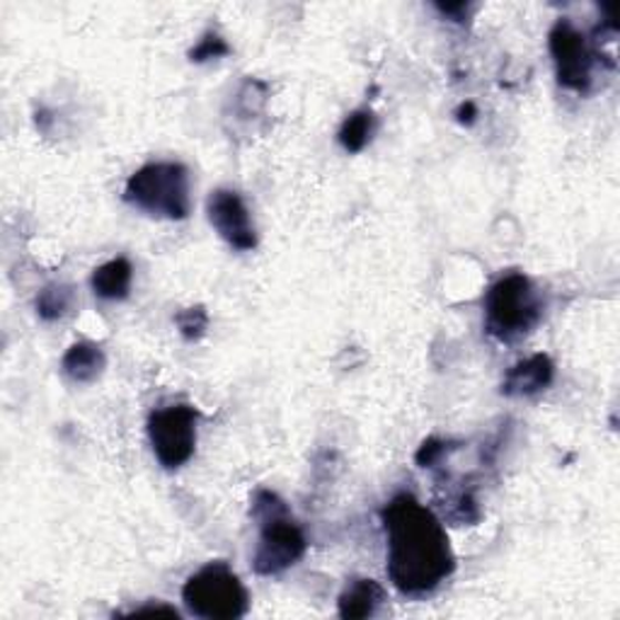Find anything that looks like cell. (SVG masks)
<instances>
[{"label": "cell", "instance_id": "cell-1", "mask_svg": "<svg viewBox=\"0 0 620 620\" xmlns=\"http://www.w3.org/2000/svg\"><path fill=\"white\" fill-rule=\"evenodd\" d=\"M388 540V577L405 597H426L456 570V555L442 519L410 493L381 509Z\"/></svg>", "mask_w": 620, "mask_h": 620}, {"label": "cell", "instance_id": "cell-2", "mask_svg": "<svg viewBox=\"0 0 620 620\" xmlns=\"http://www.w3.org/2000/svg\"><path fill=\"white\" fill-rule=\"evenodd\" d=\"M250 516L260 528V538H257V548L252 552V570L257 575H281L303 558L308 548L303 528L293 519L289 504L277 493L257 489Z\"/></svg>", "mask_w": 620, "mask_h": 620}, {"label": "cell", "instance_id": "cell-3", "mask_svg": "<svg viewBox=\"0 0 620 620\" xmlns=\"http://www.w3.org/2000/svg\"><path fill=\"white\" fill-rule=\"evenodd\" d=\"M485 330L502 344H514L531 334L546 313L536 283L521 271L499 277L485 293Z\"/></svg>", "mask_w": 620, "mask_h": 620}, {"label": "cell", "instance_id": "cell-4", "mask_svg": "<svg viewBox=\"0 0 620 620\" xmlns=\"http://www.w3.org/2000/svg\"><path fill=\"white\" fill-rule=\"evenodd\" d=\"M124 199L151 216L185 221L192 211L189 170L175 161L146 163L126 179Z\"/></svg>", "mask_w": 620, "mask_h": 620}, {"label": "cell", "instance_id": "cell-5", "mask_svg": "<svg viewBox=\"0 0 620 620\" xmlns=\"http://www.w3.org/2000/svg\"><path fill=\"white\" fill-rule=\"evenodd\" d=\"M187 611L204 620H236L250 609L248 589L226 562H209L183 587Z\"/></svg>", "mask_w": 620, "mask_h": 620}, {"label": "cell", "instance_id": "cell-6", "mask_svg": "<svg viewBox=\"0 0 620 620\" xmlns=\"http://www.w3.org/2000/svg\"><path fill=\"white\" fill-rule=\"evenodd\" d=\"M199 412L192 405H170L153 410L148 417V438L153 454L167 471L183 468L197 448Z\"/></svg>", "mask_w": 620, "mask_h": 620}, {"label": "cell", "instance_id": "cell-7", "mask_svg": "<svg viewBox=\"0 0 620 620\" xmlns=\"http://www.w3.org/2000/svg\"><path fill=\"white\" fill-rule=\"evenodd\" d=\"M548 46L558 83L565 90H572V93L589 95L593 87V66H597L599 54L589 44L587 34L579 32L572 20L560 18L548 34Z\"/></svg>", "mask_w": 620, "mask_h": 620}, {"label": "cell", "instance_id": "cell-8", "mask_svg": "<svg viewBox=\"0 0 620 620\" xmlns=\"http://www.w3.org/2000/svg\"><path fill=\"white\" fill-rule=\"evenodd\" d=\"M206 216L232 250L250 252L257 248V230L252 224L250 209L242 197L232 189H214L206 199Z\"/></svg>", "mask_w": 620, "mask_h": 620}, {"label": "cell", "instance_id": "cell-9", "mask_svg": "<svg viewBox=\"0 0 620 620\" xmlns=\"http://www.w3.org/2000/svg\"><path fill=\"white\" fill-rule=\"evenodd\" d=\"M555 381V364L548 354H534L514 364L502 381V395L536 397Z\"/></svg>", "mask_w": 620, "mask_h": 620}, {"label": "cell", "instance_id": "cell-10", "mask_svg": "<svg viewBox=\"0 0 620 620\" xmlns=\"http://www.w3.org/2000/svg\"><path fill=\"white\" fill-rule=\"evenodd\" d=\"M385 591L373 579H364L356 577L349 581L344 587V591L340 593L338 599V611L342 618L347 620H359V618H373L379 616L383 603H385Z\"/></svg>", "mask_w": 620, "mask_h": 620}, {"label": "cell", "instance_id": "cell-11", "mask_svg": "<svg viewBox=\"0 0 620 620\" xmlns=\"http://www.w3.org/2000/svg\"><path fill=\"white\" fill-rule=\"evenodd\" d=\"M107 366V356L102 347L93 342H78L73 344L61 359L63 376L73 383H93L100 379V373Z\"/></svg>", "mask_w": 620, "mask_h": 620}, {"label": "cell", "instance_id": "cell-12", "mask_svg": "<svg viewBox=\"0 0 620 620\" xmlns=\"http://www.w3.org/2000/svg\"><path fill=\"white\" fill-rule=\"evenodd\" d=\"M134 281V267L126 257H114V260L100 265L93 277H90V287L95 296L105 301H124L128 291H132Z\"/></svg>", "mask_w": 620, "mask_h": 620}, {"label": "cell", "instance_id": "cell-13", "mask_svg": "<svg viewBox=\"0 0 620 620\" xmlns=\"http://www.w3.org/2000/svg\"><path fill=\"white\" fill-rule=\"evenodd\" d=\"M373 132H376V116L371 110H356L342 122L338 141L347 153H361L369 146Z\"/></svg>", "mask_w": 620, "mask_h": 620}, {"label": "cell", "instance_id": "cell-14", "mask_svg": "<svg viewBox=\"0 0 620 620\" xmlns=\"http://www.w3.org/2000/svg\"><path fill=\"white\" fill-rule=\"evenodd\" d=\"M73 301L75 293L69 283H49V287L39 291L37 296V316L46 322L61 320L73 308Z\"/></svg>", "mask_w": 620, "mask_h": 620}, {"label": "cell", "instance_id": "cell-15", "mask_svg": "<svg viewBox=\"0 0 620 620\" xmlns=\"http://www.w3.org/2000/svg\"><path fill=\"white\" fill-rule=\"evenodd\" d=\"M175 326L185 342H199L209 330V313H206L204 306L185 308L175 316Z\"/></svg>", "mask_w": 620, "mask_h": 620}, {"label": "cell", "instance_id": "cell-16", "mask_svg": "<svg viewBox=\"0 0 620 620\" xmlns=\"http://www.w3.org/2000/svg\"><path fill=\"white\" fill-rule=\"evenodd\" d=\"M230 54V44L221 34L216 32H206L197 46L189 51V61L192 63H206V61H216V59H224Z\"/></svg>", "mask_w": 620, "mask_h": 620}, {"label": "cell", "instance_id": "cell-17", "mask_svg": "<svg viewBox=\"0 0 620 620\" xmlns=\"http://www.w3.org/2000/svg\"><path fill=\"white\" fill-rule=\"evenodd\" d=\"M454 448L456 446L451 442H444V438L432 436V438H426V442L417 448L415 461H417L420 468H436V465L444 461V456H448Z\"/></svg>", "mask_w": 620, "mask_h": 620}, {"label": "cell", "instance_id": "cell-18", "mask_svg": "<svg viewBox=\"0 0 620 620\" xmlns=\"http://www.w3.org/2000/svg\"><path fill=\"white\" fill-rule=\"evenodd\" d=\"M434 8L442 12V16L454 20V22H463L465 18H468V12L473 10L471 3H446V6L444 3H436Z\"/></svg>", "mask_w": 620, "mask_h": 620}, {"label": "cell", "instance_id": "cell-19", "mask_svg": "<svg viewBox=\"0 0 620 620\" xmlns=\"http://www.w3.org/2000/svg\"><path fill=\"white\" fill-rule=\"evenodd\" d=\"M477 120V107H475V102H461L458 110H456V122L463 124V126H473Z\"/></svg>", "mask_w": 620, "mask_h": 620}, {"label": "cell", "instance_id": "cell-20", "mask_svg": "<svg viewBox=\"0 0 620 620\" xmlns=\"http://www.w3.org/2000/svg\"><path fill=\"white\" fill-rule=\"evenodd\" d=\"M148 613H167V616H179L173 606H165V603H151V606H141V609H134L132 616H148Z\"/></svg>", "mask_w": 620, "mask_h": 620}]
</instances>
